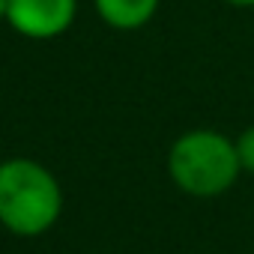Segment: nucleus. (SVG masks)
Returning a JSON list of instances; mask_svg holds the SVG:
<instances>
[{"mask_svg":"<svg viewBox=\"0 0 254 254\" xmlns=\"http://www.w3.org/2000/svg\"><path fill=\"white\" fill-rule=\"evenodd\" d=\"M63 191L57 177L33 159L0 162V224L15 236H39L57 224Z\"/></svg>","mask_w":254,"mask_h":254,"instance_id":"obj_1","label":"nucleus"},{"mask_svg":"<svg viewBox=\"0 0 254 254\" xmlns=\"http://www.w3.org/2000/svg\"><path fill=\"white\" fill-rule=\"evenodd\" d=\"M168 174L191 197H218L242 174L236 141L212 129L186 132L168 150Z\"/></svg>","mask_w":254,"mask_h":254,"instance_id":"obj_2","label":"nucleus"},{"mask_svg":"<svg viewBox=\"0 0 254 254\" xmlns=\"http://www.w3.org/2000/svg\"><path fill=\"white\" fill-rule=\"evenodd\" d=\"M93 6H96L99 18L108 27H114V30H138L156 15L159 0H93Z\"/></svg>","mask_w":254,"mask_h":254,"instance_id":"obj_4","label":"nucleus"},{"mask_svg":"<svg viewBox=\"0 0 254 254\" xmlns=\"http://www.w3.org/2000/svg\"><path fill=\"white\" fill-rule=\"evenodd\" d=\"M6 12H9V0H0V21H6Z\"/></svg>","mask_w":254,"mask_h":254,"instance_id":"obj_7","label":"nucleus"},{"mask_svg":"<svg viewBox=\"0 0 254 254\" xmlns=\"http://www.w3.org/2000/svg\"><path fill=\"white\" fill-rule=\"evenodd\" d=\"M236 156H239V165L245 174H254V126L236 138Z\"/></svg>","mask_w":254,"mask_h":254,"instance_id":"obj_5","label":"nucleus"},{"mask_svg":"<svg viewBox=\"0 0 254 254\" xmlns=\"http://www.w3.org/2000/svg\"><path fill=\"white\" fill-rule=\"evenodd\" d=\"M78 12V0H9L6 21L15 33L45 42L63 36Z\"/></svg>","mask_w":254,"mask_h":254,"instance_id":"obj_3","label":"nucleus"},{"mask_svg":"<svg viewBox=\"0 0 254 254\" xmlns=\"http://www.w3.org/2000/svg\"><path fill=\"white\" fill-rule=\"evenodd\" d=\"M224 3H230V6H236V9H251L254 0H224Z\"/></svg>","mask_w":254,"mask_h":254,"instance_id":"obj_6","label":"nucleus"}]
</instances>
